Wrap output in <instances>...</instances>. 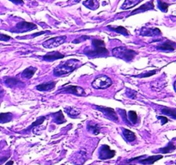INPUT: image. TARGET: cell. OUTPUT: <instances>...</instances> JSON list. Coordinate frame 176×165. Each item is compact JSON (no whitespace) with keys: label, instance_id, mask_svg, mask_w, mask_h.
Segmentation results:
<instances>
[{"label":"cell","instance_id":"37","mask_svg":"<svg viewBox=\"0 0 176 165\" xmlns=\"http://www.w3.org/2000/svg\"><path fill=\"white\" fill-rule=\"evenodd\" d=\"M88 39H90V37L89 36H82V37H80L78 39H76V40L72 41L73 43L75 44H77V43H79V42H82V41H83V40H88Z\"/></svg>","mask_w":176,"mask_h":165},{"label":"cell","instance_id":"17","mask_svg":"<svg viewBox=\"0 0 176 165\" xmlns=\"http://www.w3.org/2000/svg\"><path fill=\"white\" fill-rule=\"evenodd\" d=\"M37 71V68L36 67H33V66H29L27 69H25L22 72V78H25V79H30L34 75V73L36 72Z\"/></svg>","mask_w":176,"mask_h":165},{"label":"cell","instance_id":"30","mask_svg":"<svg viewBox=\"0 0 176 165\" xmlns=\"http://www.w3.org/2000/svg\"><path fill=\"white\" fill-rule=\"evenodd\" d=\"M127 114V117H129V122L131 123V125H133V124H136L137 122V114L135 111H129Z\"/></svg>","mask_w":176,"mask_h":165},{"label":"cell","instance_id":"39","mask_svg":"<svg viewBox=\"0 0 176 165\" xmlns=\"http://www.w3.org/2000/svg\"><path fill=\"white\" fill-rule=\"evenodd\" d=\"M10 1H11V2H13L14 4H17V5H22V4H23V0H10Z\"/></svg>","mask_w":176,"mask_h":165},{"label":"cell","instance_id":"22","mask_svg":"<svg viewBox=\"0 0 176 165\" xmlns=\"http://www.w3.org/2000/svg\"><path fill=\"white\" fill-rule=\"evenodd\" d=\"M140 1L141 0H125L124 4L121 6V9H123V10L131 9L132 7L136 6L137 5H138L140 3Z\"/></svg>","mask_w":176,"mask_h":165},{"label":"cell","instance_id":"6","mask_svg":"<svg viewBox=\"0 0 176 165\" xmlns=\"http://www.w3.org/2000/svg\"><path fill=\"white\" fill-rule=\"evenodd\" d=\"M66 41V36L65 35H61V36H57V37H53L49 40H46L45 42H43L42 46L45 48H53V47H57L58 46L62 45Z\"/></svg>","mask_w":176,"mask_h":165},{"label":"cell","instance_id":"25","mask_svg":"<svg viewBox=\"0 0 176 165\" xmlns=\"http://www.w3.org/2000/svg\"><path fill=\"white\" fill-rule=\"evenodd\" d=\"M13 119V114L11 113H1L0 114V123L5 124L11 121Z\"/></svg>","mask_w":176,"mask_h":165},{"label":"cell","instance_id":"15","mask_svg":"<svg viewBox=\"0 0 176 165\" xmlns=\"http://www.w3.org/2000/svg\"><path fill=\"white\" fill-rule=\"evenodd\" d=\"M154 7H155V5H154V1L152 0V1H150L149 3H146V4L143 5L141 7L137 8L135 11H133L130 14V16L135 15V14H137V13H141V12H145L147 11H149V10H153Z\"/></svg>","mask_w":176,"mask_h":165},{"label":"cell","instance_id":"14","mask_svg":"<svg viewBox=\"0 0 176 165\" xmlns=\"http://www.w3.org/2000/svg\"><path fill=\"white\" fill-rule=\"evenodd\" d=\"M87 160V153L85 151H79L73 157V163L76 165H82Z\"/></svg>","mask_w":176,"mask_h":165},{"label":"cell","instance_id":"31","mask_svg":"<svg viewBox=\"0 0 176 165\" xmlns=\"http://www.w3.org/2000/svg\"><path fill=\"white\" fill-rule=\"evenodd\" d=\"M46 33H50V31H41L39 33H35V34H32V35H29V36H17V39H30V38H34V37H37L39 35H41L43 34H46Z\"/></svg>","mask_w":176,"mask_h":165},{"label":"cell","instance_id":"5","mask_svg":"<svg viewBox=\"0 0 176 165\" xmlns=\"http://www.w3.org/2000/svg\"><path fill=\"white\" fill-rule=\"evenodd\" d=\"M146 156H143V157H134V158H131L127 161V163H131V162H137L139 163H142L144 165H150L154 164L156 161H158L161 158H162V155H156V156H151V157H147L146 158H143L145 157Z\"/></svg>","mask_w":176,"mask_h":165},{"label":"cell","instance_id":"38","mask_svg":"<svg viewBox=\"0 0 176 165\" xmlns=\"http://www.w3.org/2000/svg\"><path fill=\"white\" fill-rule=\"evenodd\" d=\"M157 118H158V120H161L162 125H164V124H166L168 121V119L167 117H164V116H157Z\"/></svg>","mask_w":176,"mask_h":165},{"label":"cell","instance_id":"35","mask_svg":"<svg viewBox=\"0 0 176 165\" xmlns=\"http://www.w3.org/2000/svg\"><path fill=\"white\" fill-rule=\"evenodd\" d=\"M126 95L128 96V97L129 98H131V99H134V98H136V96H137V92L136 91L132 90H126Z\"/></svg>","mask_w":176,"mask_h":165},{"label":"cell","instance_id":"33","mask_svg":"<svg viewBox=\"0 0 176 165\" xmlns=\"http://www.w3.org/2000/svg\"><path fill=\"white\" fill-rule=\"evenodd\" d=\"M119 113L120 114H121V117H122V119L125 120V122L127 124V125H131V123L129 122V120H128V117H127V112L125 111V110H124V109H119Z\"/></svg>","mask_w":176,"mask_h":165},{"label":"cell","instance_id":"40","mask_svg":"<svg viewBox=\"0 0 176 165\" xmlns=\"http://www.w3.org/2000/svg\"><path fill=\"white\" fill-rule=\"evenodd\" d=\"M7 159H8V157H0V163H3Z\"/></svg>","mask_w":176,"mask_h":165},{"label":"cell","instance_id":"8","mask_svg":"<svg viewBox=\"0 0 176 165\" xmlns=\"http://www.w3.org/2000/svg\"><path fill=\"white\" fill-rule=\"evenodd\" d=\"M95 108H96L97 110H99L100 112H102L108 120L115 121V122L119 121V117L117 115V113L113 108H108V107H103V106H95Z\"/></svg>","mask_w":176,"mask_h":165},{"label":"cell","instance_id":"13","mask_svg":"<svg viewBox=\"0 0 176 165\" xmlns=\"http://www.w3.org/2000/svg\"><path fill=\"white\" fill-rule=\"evenodd\" d=\"M142 36H159L162 34V31L158 28H143L140 31Z\"/></svg>","mask_w":176,"mask_h":165},{"label":"cell","instance_id":"11","mask_svg":"<svg viewBox=\"0 0 176 165\" xmlns=\"http://www.w3.org/2000/svg\"><path fill=\"white\" fill-rule=\"evenodd\" d=\"M176 43L174 41L172 40H167L162 44H159L156 46V48L158 51H163V52H174L175 50Z\"/></svg>","mask_w":176,"mask_h":165},{"label":"cell","instance_id":"19","mask_svg":"<svg viewBox=\"0 0 176 165\" xmlns=\"http://www.w3.org/2000/svg\"><path fill=\"white\" fill-rule=\"evenodd\" d=\"M87 130L91 133H93L94 135H97L101 132V127H100V125L97 123L90 122L87 125Z\"/></svg>","mask_w":176,"mask_h":165},{"label":"cell","instance_id":"9","mask_svg":"<svg viewBox=\"0 0 176 165\" xmlns=\"http://www.w3.org/2000/svg\"><path fill=\"white\" fill-rule=\"evenodd\" d=\"M37 29V26L34 23L22 21V22L17 23L15 29H13L12 31L17 32V33H24V32L31 31V30H34V29Z\"/></svg>","mask_w":176,"mask_h":165},{"label":"cell","instance_id":"4","mask_svg":"<svg viewBox=\"0 0 176 165\" xmlns=\"http://www.w3.org/2000/svg\"><path fill=\"white\" fill-rule=\"evenodd\" d=\"M112 84H113L112 79L106 75L98 76L92 82V87L96 90H106Z\"/></svg>","mask_w":176,"mask_h":165},{"label":"cell","instance_id":"28","mask_svg":"<svg viewBox=\"0 0 176 165\" xmlns=\"http://www.w3.org/2000/svg\"><path fill=\"white\" fill-rule=\"evenodd\" d=\"M162 113H163L166 115H169L171 116L174 120H175L176 119V114H175V108H167V107H163V108H162Z\"/></svg>","mask_w":176,"mask_h":165},{"label":"cell","instance_id":"36","mask_svg":"<svg viewBox=\"0 0 176 165\" xmlns=\"http://www.w3.org/2000/svg\"><path fill=\"white\" fill-rule=\"evenodd\" d=\"M11 39V36L7 35V34H0V40L1 41H8Z\"/></svg>","mask_w":176,"mask_h":165},{"label":"cell","instance_id":"20","mask_svg":"<svg viewBox=\"0 0 176 165\" xmlns=\"http://www.w3.org/2000/svg\"><path fill=\"white\" fill-rule=\"evenodd\" d=\"M122 132H123V135L126 139V141L133 142L136 139V134L133 132H131V130L126 129V128H122Z\"/></svg>","mask_w":176,"mask_h":165},{"label":"cell","instance_id":"7","mask_svg":"<svg viewBox=\"0 0 176 165\" xmlns=\"http://www.w3.org/2000/svg\"><path fill=\"white\" fill-rule=\"evenodd\" d=\"M60 93H67V94H73L76 96H85V90L79 86L76 85H64L59 90Z\"/></svg>","mask_w":176,"mask_h":165},{"label":"cell","instance_id":"27","mask_svg":"<svg viewBox=\"0 0 176 165\" xmlns=\"http://www.w3.org/2000/svg\"><path fill=\"white\" fill-rule=\"evenodd\" d=\"M175 145L174 144V143L173 142H169L168 143V144L164 147V148H161L159 149L158 151H159L160 153H162V154H166V153H169V152H172V151H174V150H175Z\"/></svg>","mask_w":176,"mask_h":165},{"label":"cell","instance_id":"41","mask_svg":"<svg viewBox=\"0 0 176 165\" xmlns=\"http://www.w3.org/2000/svg\"><path fill=\"white\" fill-rule=\"evenodd\" d=\"M13 163H14V162H13V161H9L5 165H13Z\"/></svg>","mask_w":176,"mask_h":165},{"label":"cell","instance_id":"23","mask_svg":"<svg viewBox=\"0 0 176 165\" xmlns=\"http://www.w3.org/2000/svg\"><path fill=\"white\" fill-rule=\"evenodd\" d=\"M108 28L110 30H113L114 32L118 33V34H123L125 36H128L130 33L127 31V29L124 28V27H121V26H119V27H113V26H108Z\"/></svg>","mask_w":176,"mask_h":165},{"label":"cell","instance_id":"16","mask_svg":"<svg viewBox=\"0 0 176 165\" xmlns=\"http://www.w3.org/2000/svg\"><path fill=\"white\" fill-rule=\"evenodd\" d=\"M56 86V82L55 81H50L47 83L40 84L39 85L36 86V90L39 91H50L52 89H54Z\"/></svg>","mask_w":176,"mask_h":165},{"label":"cell","instance_id":"2","mask_svg":"<svg viewBox=\"0 0 176 165\" xmlns=\"http://www.w3.org/2000/svg\"><path fill=\"white\" fill-rule=\"evenodd\" d=\"M81 66V62L78 59H71L67 61L60 63L53 71V75L55 77H64L65 75L71 73L73 71Z\"/></svg>","mask_w":176,"mask_h":165},{"label":"cell","instance_id":"1","mask_svg":"<svg viewBox=\"0 0 176 165\" xmlns=\"http://www.w3.org/2000/svg\"><path fill=\"white\" fill-rule=\"evenodd\" d=\"M83 53L90 58L107 57L109 54V52L106 48L105 42L100 39L92 40V47H86L83 50Z\"/></svg>","mask_w":176,"mask_h":165},{"label":"cell","instance_id":"21","mask_svg":"<svg viewBox=\"0 0 176 165\" xmlns=\"http://www.w3.org/2000/svg\"><path fill=\"white\" fill-rule=\"evenodd\" d=\"M64 110L71 118H77V116L80 115V110L78 108L74 107H66Z\"/></svg>","mask_w":176,"mask_h":165},{"label":"cell","instance_id":"42","mask_svg":"<svg viewBox=\"0 0 176 165\" xmlns=\"http://www.w3.org/2000/svg\"><path fill=\"white\" fill-rule=\"evenodd\" d=\"M81 0H72V2H73V4H77V3H79Z\"/></svg>","mask_w":176,"mask_h":165},{"label":"cell","instance_id":"12","mask_svg":"<svg viewBox=\"0 0 176 165\" xmlns=\"http://www.w3.org/2000/svg\"><path fill=\"white\" fill-rule=\"evenodd\" d=\"M64 55L59 52L58 51H52L46 53L45 55L42 56V59L43 60H46V61H54V60H57V59H64Z\"/></svg>","mask_w":176,"mask_h":165},{"label":"cell","instance_id":"32","mask_svg":"<svg viewBox=\"0 0 176 165\" xmlns=\"http://www.w3.org/2000/svg\"><path fill=\"white\" fill-rule=\"evenodd\" d=\"M168 5L167 3H165L164 1L162 0H158V7L159 9L163 12H167L168 11Z\"/></svg>","mask_w":176,"mask_h":165},{"label":"cell","instance_id":"29","mask_svg":"<svg viewBox=\"0 0 176 165\" xmlns=\"http://www.w3.org/2000/svg\"><path fill=\"white\" fill-rule=\"evenodd\" d=\"M46 120V116H42V117H40L39 119H37L36 120V121H34V123H32V125H30L26 129V131H30L31 129H33V128H34L35 126H38V125H40L41 124H43L44 123V121Z\"/></svg>","mask_w":176,"mask_h":165},{"label":"cell","instance_id":"26","mask_svg":"<svg viewBox=\"0 0 176 165\" xmlns=\"http://www.w3.org/2000/svg\"><path fill=\"white\" fill-rule=\"evenodd\" d=\"M5 84L8 86V87L13 88V87H15V86L18 85L19 84H21L22 82L19 79H17V78H6L5 79Z\"/></svg>","mask_w":176,"mask_h":165},{"label":"cell","instance_id":"43","mask_svg":"<svg viewBox=\"0 0 176 165\" xmlns=\"http://www.w3.org/2000/svg\"><path fill=\"white\" fill-rule=\"evenodd\" d=\"M1 92H3V89H2L1 86H0V93H1Z\"/></svg>","mask_w":176,"mask_h":165},{"label":"cell","instance_id":"18","mask_svg":"<svg viewBox=\"0 0 176 165\" xmlns=\"http://www.w3.org/2000/svg\"><path fill=\"white\" fill-rule=\"evenodd\" d=\"M52 116L53 117V122L56 124H63L64 122H66V120L63 114V112L61 110L58 111L56 113L52 114Z\"/></svg>","mask_w":176,"mask_h":165},{"label":"cell","instance_id":"3","mask_svg":"<svg viewBox=\"0 0 176 165\" xmlns=\"http://www.w3.org/2000/svg\"><path fill=\"white\" fill-rule=\"evenodd\" d=\"M112 54L114 57L121 59L126 62H130L136 57L137 52L125 46H118L112 50Z\"/></svg>","mask_w":176,"mask_h":165},{"label":"cell","instance_id":"24","mask_svg":"<svg viewBox=\"0 0 176 165\" xmlns=\"http://www.w3.org/2000/svg\"><path fill=\"white\" fill-rule=\"evenodd\" d=\"M83 5L87 8H89L90 10H93V11L97 10L99 8V2L97 0H87V1L83 2Z\"/></svg>","mask_w":176,"mask_h":165},{"label":"cell","instance_id":"10","mask_svg":"<svg viewBox=\"0 0 176 165\" xmlns=\"http://www.w3.org/2000/svg\"><path fill=\"white\" fill-rule=\"evenodd\" d=\"M116 152L114 150H111L109 145L108 144H103L102 146L100 148L99 151V158L101 160H108L113 158L115 156Z\"/></svg>","mask_w":176,"mask_h":165},{"label":"cell","instance_id":"34","mask_svg":"<svg viewBox=\"0 0 176 165\" xmlns=\"http://www.w3.org/2000/svg\"><path fill=\"white\" fill-rule=\"evenodd\" d=\"M156 71H157L153 70V71H149V72H145V73H143V74L137 75L136 77H137V78H148V77H150V76H153L154 74H156Z\"/></svg>","mask_w":176,"mask_h":165}]
</instances>
